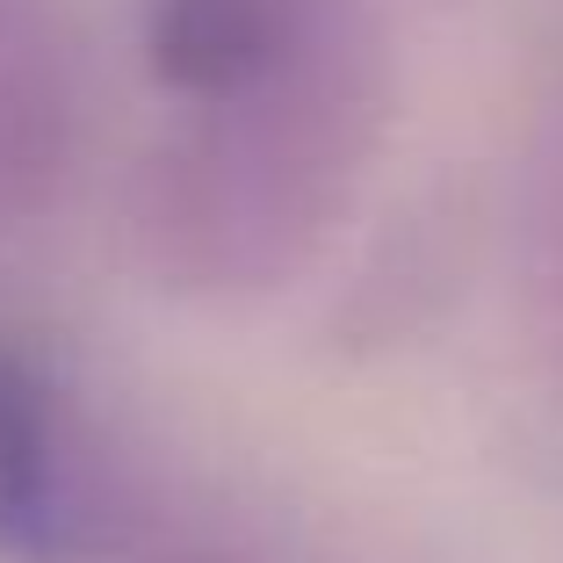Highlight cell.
Returning a JSON list of instances; mask_svg holds the SVG:
<instances>
[{"mask_svg": "<svg viewBox=\"0 0 563 563\" xmlns=\"http://www.w3.org/2000/svg\"><path fill=\"white\" fill-rule=\"evenodd\" d=\"M73 542V470L44 376L0 347V556L58 563Z\"/></svg>", "mask_w": 563, "mask_h": 563, "instance_id": "obj_1", "label": "cell"}]
</instances>
